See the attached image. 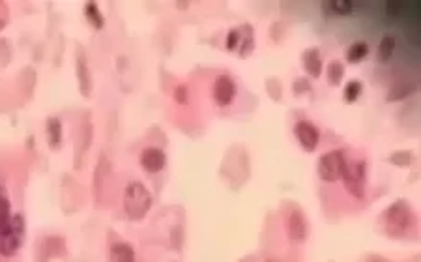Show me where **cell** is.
Segmentation results:
<instances>
[{
	"label": "cell",
	"mask_w": 421,
	"mask_h": 262,
	"mask_svg": "<svg viewBox=\"0 0 421 262\" xmlns=\"http://www.w3.org/2000/svg\"><path fill=\"white\" fill-rule=\"evenodd\" d=\"M154 204V196L143 182L132 180L124 191V212L132 221L145 219Z\"/></svg>",
	"instance_id": "obj_1"
},
{
	"label": "cell",
	"mask_w": 421,
	"mask_h": 262,
	"mask_svg": "<svg viewBox=\"0 0 421 262\" xmlns=\"http://www.w3.org/2000/svg\"><path fill=\"white\" fill-rule=\"evenodd\" d=\"M341 182L350 195L358 201H363L365 191H367V163L363 160H349L347 157L343 171H341Z\"/></svg>",
	"instance_id": "obj_2"
},
{
	"label": "cell",
	"mask_w": 421,
	"mask_h": 262,
	"mask_svg": "<svg viewBox=\"0 0 421 262\" xmlns=\"http://www.w3.org/2000/svg\"><path fill=\"white\" fill-rule=\"evenodd\" d=\"M384 223L386 231L391 234H403L412 226L414 221V212L408 206L406 201H397L395 204H391L390 208L384 212Z\"/></svg>",
	"instance_id": "obj_3"
},
{
	"label": "cell",
	"mask_w": 421,
	"mask_h": 262,
	"mask_svg": "<svg viewBox=\"0 0 421 262\" xmlns=\"http://www.w3.org/2000/svg\"><path fill=\"white\" fill-rule=\"evenodd\" d=\"M344 161H347V152L344 150H331L320 155L319 160V176L322 182L333 184L337 180H341V171H343Z\"/></svg>",
	"instance_id": "obj_4"
},
{
	"label": "cell",
	"mask_w": 421,
	"mask_h": 262,
	"mask_svg": "<svg viewBox=\"0 0 421 262\" xmlns=\"http://www.w3.org/2000/svg\"><path fill=\"white\" fill-rule=\"evenodd\" d=\"M24 240V219L21 214H13L12 229L8 233L6 238L0 240V255L2 256H15L21 249Z\"/></svg>",
	"instance_id": "obj_5"
},
{
	"label": "cell",
	"mask_w": 421,
	"mask_h": 262,
	"mask_svg": "<svg viewBox=\"0 0 421 262\" xmlns=\"http://www.w3.org/2000/svg\"><path fill=\"white\" fill-rule=\"evenodd\" d=\"M238 94V86L236 81L227 73H221L219 77L214 81V88H212V95H214V102L217 107H229L236 100Z\"/></svg>",
	"instance_id": "obj_6"
},
{
	"label": "cell",
	"mask_w": 421,
	"mask_h": 262,
	"mask_svg": "<svg viewBox=\"0 0 421 262\" xmlns=\"http://www.w3.org/2000/svg\"><path fill=\"white\" fill-rule=\"evenodd\" d=\"M294 137L300 143V146L305 152H315L320 144V131L319 128L309 122V120H300L294 124Z\"/></svg>",
	"instance_id": "obj_7"
},
{
	"label": "cell",
	"mask_w": 421,
	"mask_h": 262,
	"mask_svg": "<svg viewBox=\"0 0 421 262\" xmlns=\"http://www.w3.org/2000/svg\"><path fill=\"white\" fill-rule=\"evenodd\" d=\"M287 234L292 244H303L309 234V223L303 214V210L292 208V212L287 217Z\"/></svg>",
	"instance_id": "obj_8"
},
{
	"label": "cell",
	"mask_w": 421,
	"mask_h": 262,
	"mask_svg": "<svg viewBox=\"0 0 421 262\" xmlns=\"http://www.w3.org/2000/svg\"><path fill=\"white\" fill-rule=\"evenodd\" d=\"M75 73L79 79V90L84 98H88L92 92V75H90V64H88V56L84 53L83 47H79L77 54H75Z\"/></svg>",
	"instance_id": "obj_9"
},
{
	"label": "cell",
	"mask_w": 421,
	"mask_h": 262,
	"mask_svg": "<svg viewBox=\"0 0 421 262\" xmlns=\"http://www.w3.org/2000/svg\"><path fill=\"white\" fill-rule=\"evenodd\" d=\"M141 167L150 174L161 173L167 167V155L157 146H146L141 154Z\"/></svg>",
	"instance_id": "obj_10"
},
{
	"label": "cell",
	"mask_w": 421,
	"mask_h": 262,
	"mask_svg": "<svg viewBox=\"0 0 421 262\" xmlns=\"http://www.w3.org/2000/svg\"><path fill=\"white\" fill-rule=\"evenodd\" d=\"M12 206H10V199H8L6 191L0 185V240L6 238L10 229H12Z\"/></svg>",
	"instance_id": "obj_11"
},
{
	"label": "cell",
	"mask_w": 421,
	"mask_h": 262,
	"mask_svg": "<svg viewBox=\"0 0 421 262\" xmlns=\"http://www.w3.org/2000/svg\"><path fill=\"white\" fill-rule=\"evenodd\" d=\"M303 66H305V72L313 79H319L320 75H322L324 62H322V56H320L319 49L317 47L307 49L305 53H303Z\"/></svg>",
	"instance_id": "obj_12"
},
{
	"label": "cell",
	"mask_w": 421,
	"mask_h": 262,
	"mask_svg": "<svg viewBox=\"0 0 421 262\" xmlns=\"http://www.w3.org/2000/svg\"><path fill=\"white\" fill-rule=\"evenodd\" d=\"M137 256H135V249H133L132 244L127 242H116V244L111 245L109 249V262H135Z\"/></svg>",
	"instance_id": "obj_13"
},
{
	"label": "cell",
	"mask_w": 421,
	"mask_h": 262,
	"mask_svg": "<svg viewBox=\"0 0 421 262\" xmlns=\"http://www.w3.org/2000/svg\"><path fill=\"white\" fill-rule=\"evenodd\" d=\"M45 131H47L49 146H51L53 150L61 148L62 146V122L61 120L51 116V118L47 120V128H45Z\"/></svg>",
	"instance_id": "obj_14"
},
{
	"label": "cell",
	"mask_w": 421,
	"mask_h": 262,
	"mask_svg": "<svg viewBox=\"0 0 421 262\" xmlns=\"http://www.w3.org/2000/svg\"><path fill=\"white\" fill-rule=\"evenodd\" d=\"M395 36L393 34H384V36L380 38V45H379V60L380 64H388L395 53Z\"/></svg>",
	"instance_id": "obj_15"
},
{
	"label": "cell",
	"mask_w": 421,
	"mask_h": 262,
	"mask_svg": "<svg viewBox=\"0 0 421 262\" xmlns=\"http://www.w3.org/2000/svg\"><path fill=\"white\" fill-rule=\"evenodd\" d=\"M84 17L96 30H102L105 26V17H103L102 10L97 8L96 2H86L84 4Z\"/></svg>",
	"instance_id": "obj_16"
},
{
	"label": "cell",
	"mask_w": 421,
	"mask_h": 262,
	"mask_svg": "<svg viewBox=\"0 0 421 262\" xmlns=\"http://www.w3.org/2000/svg\"><path fill=\"white\" fill-rule=\"evenodd\" d=\"M369 54V43L360 40V42H354L347 51V60L350 64H360L361 60L367 59Z\"/></svg>",
	"instance_id": "obj_17"
},
{
	"label": "cell",
	"mask_w": 421,
	"mask_h": 262,
	"mask_svg": "<svg viewBox=\"0 0 421 262\" xmlns=\"http://www.w3.org/2000/svg\"><path fill=\"white\" fill-rule=\"evenodd\" d=\"M361 94H363V83L358 81V79H352V81L344 86L343 98L347 103H356L361 98Z\"/></svg>",
	"instance_id": "obj_18"
},
{
	"label": "cell",
	"mask_w": 421,
	"mask_h": 262,
	"mask_svg": "<svg viewBox=\"0 0 421 262\" xmlns=\"http://www.w3.org/2000/svg\"><path fill=\"white\" fill-rule=\"evenodd\" d=\"M344 77V66L343 62H339V60H333L328 66V83L331 86H337V84H341Z\"/></svg>",
	"instance_id": "obj_19"
},
{
	"label": "cell",
	"mask_w": 421,
	"mask_h": 262,
	"mask_svg": "<svg viewBox=\"0 0 421 262\" xmlns=\"http://www.w3.org/2000/svg\"><path fill=\"white\" fill-rule=\"evenodd\" d=\"M328 6L335 15H350L354 12V4L350 0H331L328 2Z\"/></svg>",
	"instance_id": "obj_20"
},
{
	"label": "cell",
	"mask_w": 421,
	"mask_h": 262,
	"mask_svg": "<svg viewBox=\"0 0 421 262\" xmlns=\"http://www.w3.org/2000/svg\"><path fill=\"white\" fill-rule=\"evenodd\" d=\"M390 163L397 165V167H408L412 163V152L408 150H401V152H395V154L390 155Z\"/></svg>",
	"instance_id": "obj_21"
},
{
	"label": "cell",
	"mask_w": 421,
	"mask_h": 262,
	"mask_svg": "<svg viewBox=\"0 0 421 262\" xmlns=\"http://www.w3.org/2000/svg\"><path fill=\"white\" fill-rule=\"evenodd\" d=\"M241 29L235 26V29H230L229 36H227V49L229 51H238L241 47Z\"/></svg>",
	"instance_id": "obj_22"
},
{
	"label": "cell",
	"mask_w": 421,
	"mask_h": 262,
	"mask_svg": "<svg viewBox=\"0 0 421 262\" xmlns=\"http://www.w3.org/2000/svg\"><path fill=\"white\" fill-rule=\"evenodd\" d=\"M173 98H175V102L178 103V105H186V103L189 102V90H187L186 84H178L175 88Z\"/></svg>",
	"instance_id": "obj_23"
},
{
	"label": "cell",
	"mask_w": 421,
	"mask_h": 262,
	"mask_svg": "<svg viewBox=\"0 0 421 262\" xmlns=\"http://www.w3.org/2000/svg\"><path fill=\"white\" fill-rule=\"evenodd\" d=\"M6 24H8V8L6 4L0 2V30H4Z\"/></svg>",
	"instance_id": "obj_24"
},
{
	"label": "cell",
	"mask_w": 421,
	"mask_h": 262,
	"mask_svg": "<svg viewBox=\"0 0 421 262\" xmlns=\"http://www.w3.org/2000/svg\"><path fill=\"white\" fill-rule=\"evenodd\" d=\"M369 262H386V261L382 259V256H371V259H369Z\"/></svg>",
	"instance_id": "obj_25"
},
{
	"label": "cell",
	"mask_w": 421,
	"mask_h": 262,
	"mask_svg": "<svg viewBox=\"0 0 421 262\" xmlns=\"http://www.w3.org/2000/svg\"><path fill=\"white\" fill-rule=\"evenodd\" d=\"M266 262H279V261H276V259H268V261Z\"/></svg>",
	"instance_id": "obj_26"
}]
</instances>
